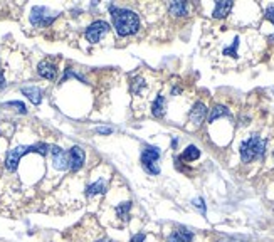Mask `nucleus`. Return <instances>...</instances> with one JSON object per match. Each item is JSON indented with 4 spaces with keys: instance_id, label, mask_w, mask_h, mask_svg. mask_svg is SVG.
Masks as SVG:
<instances>
[{
    "instance_id": "nucleus-14",
    "label": "nucleus",
    "mask_w": 274,
    "mask_h": 242,
    "mask_svg": "<svg viewBox=\"0 0 274 242\" xmlns=\"http://www.w3.org/2000/svg\"><path fill=\"white\" fill-rule=\"evenodd\" d=\"M198 157H200V150L195 147V145H188L178 160H184V162H195Z\"/></svg>"
},
{
    "instance_id": "nucleus-8",
    "label": "nucleus",
    "mask_w": 274,
    "mask_h": 242,
    "mask_svg": "<svg viewBox=\"0 0 274 242\" xmlns=\"http://www.w3.org/2000/svg\"><path fill=\"white\" fill-rule=\"evenodd\" d=\"M50 155H52V163L58 170H68L69 168V155L59 147H50Z\"/></svg>"
},
{
    "instance_id": "nucleus-24",
    "label": "nucleus",
    "mask_w": 274,
    "mask_h": 242,
    "mask_svg": "<svg viewBox=\"0 0 274 242\" xmlns=\"http://www.w3.org/2000/svg\"><path fill=\"white\" fill-rule=\"evenodd\" d=\"M166 242H184V241L180 239V236L177 234V232H172V234L168 236V239H166Z\"/></svg>"
},
{
    "instance_id": "nucleus-17",
    "label": "nucleus",
    "mask_w": 274,
    "mask_h": 242,
    "mask_svg": "<svg viewBox=\"0 0 274 242\" xmlns=\"http://www.w3.org/2000/svg\"><path fill=\"white\" fill-rule=\"evenodd\" d=\"M170 13L175 17L187 15V3L185 2H172L170 3Z\"/></svg>"
},
{
    "instance_id": "nucleus-7",
    "label": "nucleus",
    "mask_w": 274,
    "mask_h": 242,
    "mask_svg": "<svg viewBox=\"0 0 274 242\" xmlns=\"http://www.w3.org/2000/svg\"><path fill=\"white\" fill-rule=\"evenodd\" d=\"M69 168L72 172H78L81 170V167L84 165V160H86V155L82 152L81 147H72L69 150Z\"/></svg>"
},
{
    "instance_id": "nucleus-10",
    "label": "nucleus",
    "mask_w": 274,
    "mask_h": 242,
    "mask_svg": "<svg viewBox=\"0 0 274 242\" xmlns=\"http://www.w3.org/2000/svg\"><path fill=\"white\" fill-rule=\"evenodd\" d=\"M37 72H39V76H42L44 79H56V76H58V67L54 66L52 62L49 61H42L39 64V69H37Z\"/></svg>"
},
{
    "instance_id": "nucleus-4",
    "label": "nucleus",
    "mask_w": 274,
    "mask_h": 242,
    "mask_svg": "<svg viewBox=\"0 0 274 242\" xmlns=\"http://www.w3.org/2000/svg\"><path fill=\"white\" fill-rule=\"evenodd\" d=\"M160 160V150L156 147H145L142 152V163L145 167V170L152 175H158L160 167L156 165Z\"/></svg>"
},
{
    "instance_id": "nucleus-23",
    "label": "nucleus",
    "mask_w": 274,
    "mask_h": 242,
    "mask_svg": "<svg viewBox=\"0 0 274 242\" xmlns=\"http://www.w3.org/2000/svg\"><path fill=\"white\" fill-rule=\"evenodd\" d=\"M266 19H268V20H271L272 24H274V3H271V5H268V8H266Z\"/></svg>"
},
{
    "instance_id": "nucleus-13",
    "label": "nucleus",
    "mask_w": 274,
    "mask_h": 242,
    "mask_svg": "<svg viewBox=\"0 0 274 242\" xmlns=\"http://www.w3.org/2000/svg\"><path fill=\"white\" fill-rule=\"evenodd\" d=\"M222 116H230V111L227 106H222V104H216L210 109V115H208V123H214L216 120H219Z\"/></svg>"
},
{
    "instance_id": "nucleus-19",
    "label": "nucleus",
    "mask_w": 274,
    "mask_h": 242,
    "mask_svg": "<svg viewBox=\"0 0 274 242\" xmlns=\"http://www.w3.org/2000/svg\"><path fill=\"white\" fill-rule=\"evenodd\" d=\"M177 234L180 236V239H182L184 242H192L194 241V232L188 229V227H184V226H180L178 227V231H175Z\"/></svg>"
},
{
    "instance_id": "nucleus-6",
    "label": "nucleus",
    "mask_w": 274,
    "mask_h": 242,
    "mask_svg": "<svg viewBox=\"0 0 274 242\" xmlns=\"http://www.w3.org/2000/svg\"><path fill=\"white\" fill-rule=\"evenodd\" d=\"M108 30H110L108 22H104V20H94L86 29V39L90 40V42L96 44V42H100L101 35H104Z\"/></svg>"
},
{
    "instance_id": "nucleus-25",
    "label": "nucleus",
    "mask_w": 274,
    "mask_h": 242,
    "mask_svg": "<svg viewBox=\"0 0 274 242\" xmlns=\"http://www.w3.org/2000/svg\"><path fill=\"white\" fill-rule=\"evenodd\" d=\"M98 133H100V135H111V133H113V128H98Z\"/></svg>"
},
{
    "instance_id": "nucleus-16",
    "label": "nucleus",
    "mask_w": 274,
    "mask_h": 242,
    "mask_svg": "<svg viewBox=\"0 0 274 242\" xmlns=\"http://www.w3.org/2000/svg\"><path fill=\"white\" fill-rule=\"evenodd\" d=\"M106 192V184L103 180H98V182H94L92 185H90L86 189V195L88 197H92V195H96V194H104Z\"/></svg>"
},
{
    "instance_id": "nucleus-26",
    "label": "nucleus",
    "mask_w": 274,
    "mask_h": 242,
    "mask_svg": "<svg viewBox=\"0 0 274 242\" xmlns=\"http://www.w3.org/2000/svg\"><path fill=\"white\" fill-rule=\"evenodd\" d=\"M220 242H246V241H240V239H236V237H229V239H224Z\"/></svg>"
},
{
    "instance_id": "nucleus-1",
    "label": "nucleus",
    "mask_w": 274,
    "mask_h": 242,
    "mask_svg": "<svg viewBox=\"0 0 274 242\" xmlns=\"http://www.w3.org/2000/svg\"><path fill=\"white\" fill-rule=\"evenodd\" d=\"M111 15H113V24L114 29L118 32V35H130L134 34L140 29V19L133 10H128V8H118L114 5H110Z\"/></svg>"
},
{
    "instance_id": "nucleus-29",
    "label": "nucleus",
    "mask_w": 274,
    "mask_h": 242,
    "mask_svg": "<svg viewBox=\"0 0 274 242\" xmlns=\"http://www.w3.org/2000/svg\"><path fill=\"white\" fill-rule=\"evenodd\" d=\"M96 242H113V241H110V239H100V241H96Z\"/></svg>"
},
{
    "instance_id": "nucleus-27",
    "label": "nucleus",
    "mask_w": 274,
    "mask_h": 242,
    "mask_svg": "<svg viewBox=\"0 0 274 242\" xmlns=\"http://www.w3.org/2000/svg\"><path fill=\"white\" fill-rule=\"evenodd\" d=\"M6 86V79H4V74H2V69H0V88Z\"/></svg>"
},
{
    "instance_id": "nucleus-12",
    "label": "nucleus",
    "mask_w": 274,
    "mask_h": 242,
    "mask_svg": "<svg viewBox=\"0 0 274 242\" xmlns=\"http://www.w3.org/2000/svg\"><path fill=\"white\" fill-rule=\"evenodd\" d=\"M22 94H26L34 104H40V101H42V91H40L39 88H36V86L22 88Z\"/></svg>"
},
{
    "instance_id": "nucleus-5",
    "label": "nucleus",
    "mask_w": 274,
    "mask_h": 242,
    "mask_svg": "<svg viewBox=\"0 0 274 242\" xmlns=\"http://www.w3.org/2000/svg\"><path fill=\"white\" fill-rule=\"evenodd\" d=\"M56 17L58 15H49V10L46 7H34L30 13V22L36 27H48L52 24Z\"/></svg>"
},
{
    "instance_id": "nucleus-21",
    "label": "nucleus",
    "mask_w": 274,
    "mask_h": 242,
    "mask_svg": "<svg viewBox=\"0 0 274 242\" xmlns=\"http://www.w3.org/2000/svg\"><path fill=\"white\" fill-rule=\"evenodd\" d=\"M194 207L195 209H198V212L202 214V216H206L207 214V207H206V202H204V199L202 197H198V199H194Z\"/></svg>"
},
{
    "instance_id": "nucleus-18",
    "label": "nucleus",
    "mask_w": 274,
    "mask_h": 242,
    "mask_svg": "<svg viewBox=\"0 0 274 242\" xmlns=\"http://www.w3.org/2000/svg\"><path fill=\"white\" fill-rule=\"evenodd\" d=\"M130 209H132V202H123V204H120L118 207H116V216L122 217L123 221H126Z\"/></svg>"
},
{
    "instance_id": "nucleus-2",
    "label": "nucleus",
    "mask_w": 274,
    "mask_h": 242,
    "mask_svg": "<svg viewBox=\"0 0 274 242\" xmlns=\"http://www.w3.org/2000/svg\"><path fill=\"white\" fill-rule=\"evenodd\" d=\"M49 145L46 143H36V145H30V147H26V145H20V147L14 148L8 152L7 158H6V168L7 172H16L17 167H18V162H20V158L24 157L27 153H39V155H48L49 152Z\"/></svg>"
},
{
    "instance_id": "nucleus-20",
    "label": "nucleus",
    "mask_w": 274,
    "mask_h": 242,
    "mask_svg": "<svg viewBox=\"0 0 274 242\" xmlns=\"http://www.w3.org/2000/svg\"><path fill=\"white\" fill-rule=\"evenodd\" d=\"M238 45H239V37L234 39V44L230 47L224 49V56H230V57H238Z\"/></svg>"
},
{
    "instance_id": "nucleus-28",
    "label": "nucleus",
    "mask_w": 274,
    "mask_h": 242,
    "mask_svg": "<svg viewBox=\"0 0 274 242\" xmlns=\"http://www.w3.org/2000/svg\"><path fill=\"white\" fill-rule=\"evenodd\" d=\"M177 143H178V140H177V138H174V141H172V147L175 148V147H177Z\"/></svg>"
},
{
    "instance_id": "nucleus-22",
    "label": "nucleus",
    "mask_w": 274,
    "mask_h": 242,
    "mask_svg": "<svg viewBox=\"0 0 274 242\" xmlns=\"http://www.w3.org/2000/svg\"><path fill=\"white\" fill-rule=\"evenodd\" d=\"M6 106H14V108H18L17 111H18V113H24V115L27 113L26 104H24V103H20V101H10V103H7Z\"/></svg>"
},
{
    "instance_id": "nucleus-3",
    "label": "nucleus",
    "mask_w": 274,
    "mask_h": 242,
    "mask_svg": "<svg viewBox=\"0 0 274 242\" xmlns=\"http://www.w3.org/2000/svg\"><path fill=\"white\" fill-rule=\"evenodd\" d=\"M239 153L244 163H250L252 160L261 158L262 155L266 153V141L259 135H252L250 138L244 140L242 143H240Z\"/></svg>"
},
{
    "instance_id": "nucleus-15",
    "label": "nucleus",
    "mask_w": 274,
    "mask_h": 242,
    "mask_svg": "<svg viewBox=\"0 0 274 242\" xmlns=\"http://www.w3.org/2000/svg\"><path fill=\"white\" fill-rule=\"evenodd\" d=\"M152 113H153V116H156V118H162L165 115V98L164 96H156V99L153 101V106H152Z\"/></svg>"
},
{
    "instance_id": "nucleus-9",
    "label": "nucleus",
    "mask_w": 274,
    "mask_h": 242,
    "mask_svg": "<svg viewBox=\"0 0 274 242\" xmlns=\"http://www.w3.org/2000/svg\"><path fill=\"white\" fill-rule=\"evenodd\" d=\"M206 115H207L206 104L198 101V103H195V104H194L192 111H190V121H192L195 126H198V125H200V123L204 121V118H206Z\"/></svg>"
},
{
    "instance_id": "nucleus-11",
    "label": "nucleus",
    "mask_w": 274,
    "mask_h": 242,
    "mask_svg": "<svg viewBox=\"0 0 274 242\" xmlns=\"http://www.w3.org/2000/svg\"><path fill=\"white\" fill-rule=\"evenodd\" d=\"M232 5H234L232 2H224V0H220V2H216V8H214L212 15L216 17V19H222V17L229 15Z\"/></svg>"
}]
</instances>
